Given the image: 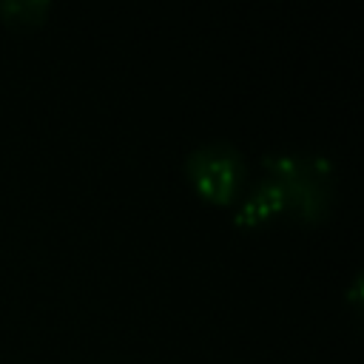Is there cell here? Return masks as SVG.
Returning a JSON list of instances; mask_svg holds the SVG:
<instances>
[{
	"label": "cell",
	"mask_w": 364,
	"mask_h": 364,
	"mask_svg": "<svg viewBox=\"0 0 364 364\" xmlns=\"http://www.w3.org/2000/svg\"><path fill=\"white\" fill-rule=\"evenodd\" d=\"M264 176L284 191V216L324 222L336 205V168L316 151H273L262 156Z\"/></svg>",
	"instance_id": "cell-1"
},
{
	"label": "cell",
	"mask_w": 364,
	"mask_h": 364,
	"mask_svg": "<svg viewBox=\"0 0 364 364\" xmlns=\"http://www.w3.org/2000/svg\"><path fill=\"white\" fill-rule=\"evenodd\" d=\"M185 176L193 191L216 205H233L247 185V156L228 139H205L188 151Z\"/></svg>",
	"instance_id": "cell-2"
},
{
	"label": "cell",
	"mask_w": 364,
	"mask_h": 364,
	"mask_svg": "<svg viewBox=\"0 0 364 364\" xmlns=\"http://www.w3.org/2000/svg\"><path fill=\"white\" fill-rule=\"evenodd\" d=\"M276 216H284V191L279 188V182L270 176H262L253 185H245V191L239 193L236 208H233L236 225L253 228V225L270 222Z\"/></svg>",
	"instance_id": "cell-3"
},
{
	"label": "cell",
	"mask_w": 364,
	"mask_h": 364,
	"mask_svg": "<svg viewBox=\"0 0 364 364\" xmlns=\"http://www.w3.org/2000/svg\"><path fill=\"white\" fill-rule=\"evenodd\" d=\"M51 0H0V17L11 28H37L51 14Z\"/></svg>",
	"instance_id": "cell-4"
}]
</instances>
